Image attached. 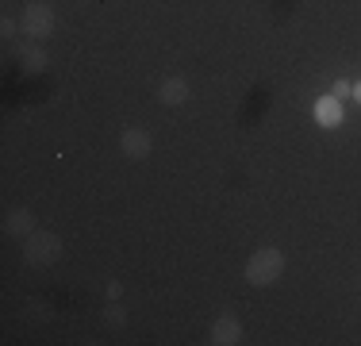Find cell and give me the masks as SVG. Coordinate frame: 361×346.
I'll use <instances>...</instances> for the list:
<instances>
[{
  "label": "cell",
  "instance_id": "obj_1",
  "mask_svg": "<svg viewBox=\"0 0 361 346\" xmlns=\"http://www.w3.org/2000/svg\"><path fill=\"white\" fill-rule=\"evenodd\" d=\"M281 273H285V254H281L277 246H262V250H254V258L246 262V281L257 285V289L273 285Z\"/></svg>",
  "mask_w": 361,
  "mask_h": 346
},
{
  "label": "cell",
  "instance_id": "obj_2",
  "mask_svg": "<svg viewBox=\"0 0 361 346\" xmlns=\"http://www.w3.org/2000/svg\"><path fill=\"white\" fill-rule=\"evenodd\" d=\"M58 254H62V239L54 231H31L27 242H23V258L31 266H54Z\"/></svg>",
  "mask_w": 361,
  "mask_h": 346
},
{
  "label": "cell",
  "instance_id": "obj_3",
  "mask_svg": "<svg viewBox=\"0 0 361 346\" xmlns=\"http://www.w3.org/2000/svg\"><path fill=\"white\" fill-rule=\"evenodd\" d=\"M54 8L47 4H27L23 8V31L31 35V39H47V35H54Z\"/></svg>",
  "mask_w": 361,
  "mask_h": 346
},
{
  "label": "cell",
  "instance_id": "obj_4",
  "mask_svg": "<svg viewBox=\"0 0 361 346\" xmlns=\"http://www.w3.org/2000/svg\"><path fill=\"white\" fill-rule=\"evenodd\" d=\"M208 342H216V346H235V342H243V323H238L235 316H219L216 323H212Z\"/></svg>",
  "mask_w": 361,
  "mask_h": 346
},
{
  "label": "cell",
  "instance_id": "obj_5",
  "mask_svg": "<svg viewBox=\"0 0 361 346\" xmlns=\"http://www.w3.org/2000/svg\"><path fill=\"white\" fill-rule=\"evenodd\" d=\"M150 146L154 143H150V135H146L142 127H127V131L119 135V150H123L127 158H135V162L146 158V154H150Z\"/></svg>",
  "mask_w": 361,
  "mask_h": 346
},
{
  "label": "cell",
  "instance_id": "obj_6",
  "mask_svg": "<svg viewBox=\"0 0 361 346\" xmlns=\"http://www.w3.org/2000/svg\"><path fill=\"white\" fill-rule=\"evenodd\" d=\"M315 119H319L323 127H338L342 124V104H338V97H319V100H315Z\"/></svg>",
  "mask_w": 361,
  "mask_h": 346
},
{
  "label": "cell",
  "instance_id": "obj_7",
  "mask_svg": "<svg viewBox=\"0 0 361 346\" xmlns=\"http://www.w3.org/2000/svg\"><path fill=\"white\" fill-rule=\"evenodd\" d=\"M158 100L161 104H185L188 100V81L185 77H166L158 89Z\"/></svg>",
  "mask_w": 361,
  "mask_h": 346
},
{
  "label": "cell",
  "instance_id": "obj_8",
  "mask_svg": "<svg viewBox=\"0 0 361 346\" xmlns=\"http://www.w3.org/2000/svg\"><path fill=\"white\" fill-rule=\"evenodd\" d=\"M31 223H35V215H31L27 208H12L8 220H4V231L16 235V239H23V235H31Z\"/></svg>",
  "mask_w": 361,
  "mask_h": 346
},
{
  "label": "cell",
  "instance_id": "obj_9",
  "mask_svg": "<svg viewBox=\"0 0 361 346\" xmlns=\"http://www.w3.org/2000/svg\"><path fill=\"white\" fill-rule=\"evenodd\" d=\"M20 66L27 69V73H42V69H47V54H42L39 47H23L20 50Z\"/></svg>",
  "mask_w": 361,
  "mask_h": 346
},
{
  "label": "cell",
  "instance_id": "obj_10",
  "mask_svg": "<svg viewBox=\"0 0 361 346\" xmlns=\"http://www.w3.org/2000/svg\"><path fill=\"white\" fill-rule=\"evenodd\" d=\"M104 323H108V327H119V323H123V308L111 304V308L104 311Z\"/></svg>",
  "mask_w": 361,
  "mask_h": 346
},
{
  "label": "cell",
  "instance_id": "obj_11",
  "mask_svg": "<svg viewBox=\"0 0 361 346\" xmlns=\"http://www.w3.org/2000/svg\"><path fill=\"white\" fill-rule=\"evenodd\" d=\"M346 93H354V89H350V81H334V93H331V97H346Z\"/></svg>",
  "mask_w": 361,
  "mask_h": 346
},
{
  "label": "cell",
  "instance_id": "obj_12",
  "mask_svg": "<svg viewBox=\"0 0 361 346\" xmlns=\"http://www.w3.org/2000/svg\"><path fill=\"white\" fill-rule=\"evenodd\" d=\"M354 97H357V100H361V81H357V85H354Z\"/></svg>",
  "mask_w": 361,
  "mask_h": 346
}]
</instances>
